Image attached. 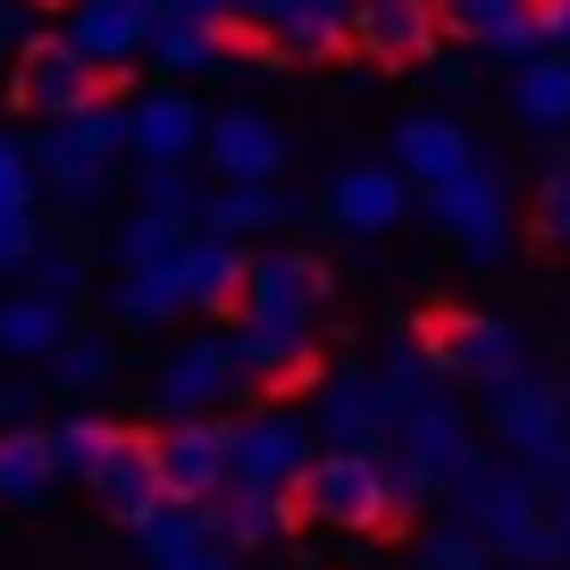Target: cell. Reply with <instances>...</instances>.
<instances>
[{"mask_svg":"<svg viewBox=\"0 0 570 570\" xmlns=\"http://www.w3.org/2000/svg\"><path fill=\"white\" fill-rule=\"evenodd\" d=\"M160 479H168V495L177 503H210V495H227L235 487V420H177L160 436Z\"/></svg>","mask_w":570,"mask_h":570,"instance_id":"cell-10","label":"cell"},{"mask_svg":"<svg viewBox=\"0 0 570 570\" xmlns=\"http://www.w3.org/2000/svg\"><path fill=\"white\" fill-rule=\"evenodd\" d=\"M18 411H26V394H9V386H0V420H18Z\"/></svg>","mask_w":570,"mask_h":570,"instance_id":"cell-42","label":"cell"},{"mask_svg":"<svg viewBox=\"0 0 570 570\" xmlns=\"http://www.w3.org/2000/svg\"><path fill=\"white\" fill-rule=\"evenodd\" d=\"M386 428H394V403H386L377 377L336 370L320 386V436H336V453H377V445H386Z\"/></svg>","mask_w":570,"mask_h":570,"instance_id":"cell-17","label":"cell"},{"mask_svg":"<svg viewBox=\"0 0 570 570\" xmlns=\"http://www.w3.org/2000/svg\"><path fill=\"white\" fill-rule=\"evenodd\" d=\"M218 51H227V35H218L210 18H160V26H151V59H160V76H202Z\"/></svg>","mask_w":570,"mask_h":570,"instance_id":"cell-28","label":"cell"},{"mask_svg":"<svg viewBox=\"0 0 570 570\" xmlns=\"http://www.w3.org/2000/svg\"><path fill=\"white\" fill-rule=\"evenodd\" d=\"M35 42V9L26 0H0V51H26Z\"/></svg>","mask_w":570,"mask_h":570,"instance_id":"cell-40","label":"cell"},{"mask_svg":"<svg viewBox=\"0 0 570 570\" xmlns=\"http://www.w3.org/2000/svg\"><path fill=\"white\" fill-rule=\"evenodd\" d=\"M512 118L529 135H570V59L537 51L529 68H512Z\"/></svg>","mask_w":570,"mask_h":570,"instance_id":"cell-24","label":"cell"},{"mask_svg":"<svg viewBox=\"0 0 570 570\" xmlns=\"http://www.w3.org/2000/svg\"><path fill=\"white\" fill-rule=\"evenodd\" d=\"M235 344L227 336H194V344H177V361H168V377L151 386V411H160L168 428L177 420H202L210 403H227V386H235Z\"/></svg>","mask_w":570,"mask_h":570,"instance_id":"cell-14","label":"cell"},{"mask_svg":"<svg viewBox=\"0 0 570 570\" xmlns=\"http://www.w3.org/2000/svg\"><path fill=\"white\" fill-rule=\"evenodd\" d=\"M68 344V303L18 285V294H0V361H51Z\"/></svg>","mask_w":570,"mask_h":570,"instance_id":"cell-22","label":"cell"},{"mask_svg":"<svg viewBox=\"0 0 570 570\" xmlns=\"http://www.w3.org/2000/svg\"><path fill=\"white\" fill-rule=\"evenodd\" d=\"M320 311H327V261H320V252H252L244 320H294V327H311Z\"/></svg>","mask_w":570,"mask_h":570,"instance_id":"cell-12","label":"cell"},{"mask_svg":"<svg viewBox=\"0 0 570 570\" xmlns=\"http://www.w3.org/2000/svg\"><path fill=\"white\" fill-rule=\"evenodd\" d=\"M59 135H68L85 160H101V168H109V160L126 151V109H109V101H101V109H85V118H68Z\"/></svg>","mask_w":570,"mask_h":570,"instance_id":"cell-33","label":"cell"},{"mask_svg":"<svg viewBox=\"0 0 570 570\" xmlns=\"http://www.w3.org/2000/svg\"><path fill=\"white\" fill-rule=\"evenodd\" d=\"M109 92H118V76L92 68V59L76 51L68 35H35V42L18 51V76H9V101L35 109V118H51V126H68V118H85V109H101Z\"/></svg>","mask_w":570,"mask_h":570,"instance_id":"cell-3","label":"cell"},{"mask_svg":"<svg viewBox=\"0 0 570 570\" xmlns=\"http://www.w3.org/2000/svg\"><path fill=\"white\" fill-rule=\"evenodd\" d=\"M520 18H529V0H436V35L470 42V51H495Z\"/></svg>","mask_w":570,"mask_h":570,"instance_id":"cell-27","label":"cell"},{"mask_svg":"<svg viewBox=\"0 0 570 570\" xmlns=\"http://www.w3.org/2000/svg\"><path fill=\"white\" fill-rule=\"evenodd\" d=\"M135 9H151V18H168V0H135Z\"/></svg>","mask_w":570,"mask_h":570,"instance_id":"cell-44","label":"cell"},{"mask_svg":"<svg viewBox=\"0 0 570 570\" xmlns=\"http://www.w3.org/2000/svg\"><path fill=\"white\" fill-rule=\"evenodd\" d=\"M487 420H495L503 453H512L529 479H570V394L553 386V377H512V386L487 394Z\"/></svg>","mask_w":570,"mask_h":570,"instance_id":"cell-2","label":"cell"},{"mask_svg":"<svg viewBox=\"0 0 570 570\" xmlns=\"http://www.w3.org/2000/svg\"><path fill=\"white\" fill-rule=\"evenodd\" d=\"M428 570H495V553H487L470 529H445L436 546H428Z\"/></svg>","mask_w":570,"mask_h":570,"instance_id":"cell-37","label":"cell"},{"mask_svg":"<svg viewBox=\"0 0 570 570\" xmlns=\"http://www.w3.org/2000/svg\"><path fill=\"white\" fill-rule=\"evenodd\" d=\"M202 160L218 185H277L285 177V126L268 109H218L202 135Z\"/></svg>","mask_w":570,"mask_h":570,"instance_id":"cell-11","label":"cell"},{"mask_svg":"<svg viewBox=\"0 0 570 570\" xmlns=\"http://www.w3.org/2000/svg\"><path fill=\"white\" fill-rule=\"evenodd\" d=\"M202 135H210V118H202V101L177 92V85H151L142 101H126V151H135L142 168H168V160H185V151H202Z\"/></svg>","mask_w":570,"mask_h":570,"instance_id":"cell-13","label":"cell"},{"mask_svg":"<svg viewBox=\"0 0 570 570\" xmlns=\"http://www.w3.org/2000/svg\"><path fill=\"white\" fill-rule=\"evenodd\" d=\"M109 436H118L109 420H59V428H51V462H59V479L85 487V479H92V462L109 453Z\"/></svg>","mask_w":570,"mask_h":570,"instance_id":"cell-30","label":"cell"},{"mask_svg":"<svg viewBox=\"0 0 570 570\" xmlns=\"http://www.w3.org/2000/svg\"><path fill=\"white\" fill-rule=\"evenodd\" d=\"M42 177H35V151L18 135H0V210H35Z\"/></svg>","mask_w":570,"mask_h":570,"instance_id":"cell-35","label":"cell"},{"mask_svg":"<svg viewBox=\"0 0 570 570\" xmlns=\"http://www.w3.org/2000/svg\"><path fill=\"white\" fill-rule=\"evenodd\" d=\"M537 42L570 59V0H537Z\"/></svg>","mask_w":570,"mask_h":570,"instance_id":"cell-39","label":"cell"},{"mask_svg":"<svg viewBox=\"0 0 570 570\" xmlns=\"http://www.w3.org/2000/svg\"><path fill=\"white\" fill-rule=\"evenodd\" d=\"M51 361H59L51 377H59V386H68V394H101L109 377H118V353H109L101 336H68V344H59Z\"/></svg>","mask_w":570,"mask_h":570,"instance_id":"cell-32","label":"cell"},{"mask_svg":"<svg viewBox=\"0 0 570 570\" xmlns=\"http://www.w3.org/2000/svg\"><path fill=\"white\" fill-rule=\"evenodd\" d=\"M470 160H479V142H470V126H462V118H428V109H420V118L394 126V168H403L420 194L453 185Z\"/></svg>","mask_w":570,"mask_h":570,"instance_id":"cell-18","label":"cell"},{"mask_svg":"<svg viewBox=\"0 0 570 570\" xmlns=\"http://www.w3.org/2000/svg\"><path fill=\"white\" fill-rule=\"evenodd\" d=\"M26 151H35V177L51 185L59 202H76V210H85V202H101V194H109V168H101V160H85V151H76V142L59 135V126H42V135L26 142Z\"/></svg>","mask_w":570,"mask_h":570,"instance_id":"cell-26","label":"cell"},{"mask_svg":"<svg viewBox=\"0 0 570 570\" xmlns=\"http://www.w3.org/2000/svg\"><path fill=\"white\" fill-rule=\"evenodd\" d=\"M135 194H142V210H160V218H194V227H202V202H210L194 177H185V160L142 168V177H135Z\"/></svg>","mask_w":570,"mask_h":570,"instance_id":"cell-31","label":"cell"},{"mask_svg":"<svg viewBox=\"0 0 570 570\" xmlns=\"http://www.w3.org/2000/svg\"><path fill=\"white\" fill-rule=\"evenodd\" d=\"M177 570H235V553H227V546H202V553H185Z\"/></svg>","mask_w":570,"mask_h":570,"instance_id":"cell-41","label":"cell"},{"mask_svg":"<svg viewBox=\"0 0 570 570\" xmlns=\"http://www.w3.org/2000/svg\"><path fill=\"white\" fill-rule=\"evenodd\" d=\"M453 503H462V529L479 537L487 553H503V562H529V570H553L570 553V529L562 512L546 503V487L529 479L520 462H470L462 487H453Z\"/></svg>","mask_w":570,"mask_h":570,"instance_id":"cell-1","label":"cell"},{"mask_svg":"<svg viewBox=\"0 0 570 570\" xmlns=\"http://www.w3.org/2000/svg\"><path fill=\"white\" fill-rule=\"evenodd\" d=\"M428 218L453 235V252H470V261H503V244H512L503 168H495V160H470L453 185H436V194H428Z\"/></svg>","mask_w":570,"mask_h":570,"instance_id":"cell-7","label":"cell"},{"mask_svg":"<svg viewBox=\"0 0 570 570\" xmlns=\"http://www.w3.org/2000/svg\"><path fill=\"white\" fill-rule=\"evenodd\" d=\"M394 436H403V487H411V495H453V487H462V470L479 462L470 420L445 403V394H428V403L394 411Z\"/></svg>","mask_w":570,"mask_h":570,"instance_id":"cell-6","label":"cell"},{"mask_svg":"<svg viewBox=\"0 0 570 570\" xmlns=\"http://www.w3.org/2000/svg\"><path fill=\"white\" fill-rule=\"evenodd\" d=\"M51 487H59L51 428H26V420H9V428H0V503L35 512V503H51Z\"/></svg>","mask_w":570,"mask_h":570,"instance_id":"cell-21","label":"cell"},{"mask_svg":"<svg viewBox=\"0 0 570 570\" xmlns=\"http://www.w3.org/2000/svg\"><path fill=\"white\" fill-rule=\"evenodd\" d=\"M537 227L553 235V244H570V160L546 177V194H537Z\"/></svg>","mask_w":570,"mask_h":570,"instance_id":"cell-38","label":"cell"},{"mask_svg":"<svg viewBox=\"0 0 570 570\" xmlns=\"http://www.w3.org/2000/svg\"><path fill=\"white\" fill-rule=\"evenodd\" d=\"M35 252H42V218L0 210V277H9V268H35Z\"/></svg>","mask_w":570,"mask_h":570,"instance_id":"cell-36","label":"cell"},{"mask_svg":"<svg viewBox=\"0 0 570 570\" xmlns=\"http://www.w3.org/2000/svg\"><path fill=\"white\" fill-rule=\"evenodd\" d=\"M268 227H285V194H277V185H210V202H202V235L244 244V235H268Z\"/></svg>","mask_w":570,"mask_h":570,"instance_id":"cell-25","label":"cell"},{"mask_svg":"<svg viewBox=\"0 0 570 570\" xmlns=\"http://www.w3.org/2000/svg\"><path fill=\"white\" fill-rule=\"evenodd\" d=\"M311 428L285 420V411H261V420H235V487L244 495H303L311 479Z\"/></svg>","mask_w":570,"mask_h":570,"instance_id":"cell-9","label":"cell"},{"mask_svg":"<svg viewBox=\"0 0 570 570\" xmlns=\"http://www.w3.org/2000/svg\"><path fill=\"white\" fill-rule=\"evenodd\" d=\"M353 51H370V59H428L436 51V0H361L353 9Z\"/></svg>","mask_w":570,"mask_h":570,"instance_id":"cell-19","label":"cell"},{"mask_svg":"<svg viewBox=\"0 0 570 570\" xmlns=\"http://www.w3.org/2000/svg\"><path fill=\"white\" fill-rule=\"evenodd\" d=\"M244 277H252V252L227 244V235H194V261H185V303L210 311V320H244Z\"/></svg>","mask_w":570,"mask_h":570,"instance_id":"cell-20","label":"cell"},{"mask_svg":"<svg viewBox=\"0 0 570 570\" xmlns=\"http://www.w3.org/2000/svg\"><path fill=\"white\" fill-rule=\"evenodd\" d=\"M553 512H562V529H570V479H562V495H553Z\"/></svg>","mask_w":570,"mask_h":570,"instance_id":"cell-43","label":"cell"},{"mask_svg":"<svg viewBox=\"0 0 570 570\" xmlns=\"http://www.w3.org/2000/svg\"><path fill=\"white\" fill-rule=\"evenodd\" d=\"M194 218H160V210H135L118 227V261L135 268V277H185V261H194Z\"/></svg>","mask_w":570,"mask_h":570,"instance_id":"cell-23","label":"cell"},{"mask_svg":"<svg viewBox=\"0 0 570 570\" xmlns=\"http://www.w3.org/2000/svg\"><path fill=\"white\" fill-rule=\"evenodd\" d=\"M403 210H411V177L394 160H344L336 185H327V218L344 235H386Z\"/></svg>","mask_w":570,"mask_h":570,"instance_id":"cell-15","label":"cell"},{"mask_svg":"<svg viewBox=\"0 0 570 570\" xmlns=\"http://www.w3.org/2000/svg\"><path fill=\"white\" fill-rule=\"evenodd\" d=\"M85 495L101 503L109 520H126V529L160 520L168 503H177V495H168V479H160V436H135V428H118V436H109V453L92 462Z\"/></svg>","mask_w":570,"mask_h":570,"instance_id":"cell-8","label":"cell"},{"mask_svg":"<svg viewBox=\"0 0 570 570\" xmlns=\"http://www.w3.org/2000/svg\"><path fill=\"white\" fill-rule=\"evenodd\" d=\"M109 311H118L126 327H160V320H177V311H194V303H185V277H135V268H126Z\"/></svg>","mask_w":570,"mask_h":570,"instance_id":"cell-29","label":"cell"},{"mask_svg":"<svg viewBox=\"0 0 570 570\" xmlns=\"http://www.w3.org/2000/svg\"><path fill=\"white\" fill-rule=\"evenodd\" d=\"M303 512L320 529H394L403 520V487L386 479L377 453H320L303 479Z\"/></svg>","mask_w":570,"mask_h":570,"instance_id":"cell-4","label":"cell"},{"mask_svg":"<svg viewBox=\"0 0 570 570\" xmlns=\"http://www.w3.org/2000/svg\"><path fill=\"white\" fill-rule=\"evenodd\" d=\"M420 344H428V361L445 377H470V386H512V377H529V353H520V336L503 320H487V311H428L420 320Z\"/></svg>","mask_w":570,"mask_h":570,"instance_id":"cell-5","label":"cell"},{"mask_svg":"<svg viewBox=\"0 0 570 570\" xmlns=\"http://www.w3.org/2000/svg\"><path fill=\"white\" fill-rule=\"evenodd\" d=\"M151 9H135V0H76L68 9V42L92 59V68H109V76H126L142 51H151Z\"/></svg>","mask_w":570,"mask_h":570,"instance_id":"cell-16","label":"cell"},{"mask_svg":"<svg viewBox=\"0 0 570 570\" xmlns=\"http://www.w3.org/2000/svg\"><path fill=\"white\" fill-rule=\"evenodd\" d=\"M26 285H35V294H51V303H76V294H85V261H76V252H59V244H42L35 268H26Z\"/></svg>","mask_w":570,"mask_h":570,"instance_id":"cell-34","label":"cell"},{"mask_svg":"<svg viewBox=\"0 0 570 570\" xmlns=\"http://www.w3.org/2000/svg\"><path fill=\"white\" fill-rule=\"evenodd\" d=\"M562 394H570V377H562Z\"/></svg>","mask_w":570,"mask_h":570,"instance_id":"cell-45","label":"cell"}]
</instances>
